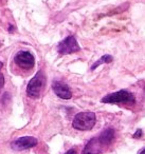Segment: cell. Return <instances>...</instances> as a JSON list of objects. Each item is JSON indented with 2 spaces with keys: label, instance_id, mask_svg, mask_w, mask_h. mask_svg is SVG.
<instances>
[{
  "label": "cell",
  "instance_id": "2",
  "mask_svg": "<svg viewBox=\"0 0 145 154\" xmlns=\"http://www.w3.org/2000/svg\"><path fill=\"white\" fill-rule=\"evenodd\" d=\"M46 84V75L43 71L36 73L34 77L30 80L27 87V94L31 98H38Z\"/></svg>",
  "mask_w": 145,
  "mask_h": 154
},
{
  "label": "cell",
  "instance_id": "12",
  "mask_svg": "<svg viewBox=\"0 0 145 154\" xmlns=\"http://www.w3.org/2000/svg\"><path fill=\"white\" fill-rule=\"evenodd\" d=\"M141 134H142V131H141V130H138V131L136 132V134L134 135V138H137V137L141 136Z\"/></svg>",
  "mask_w": 145,
  "mask_h": 154
},
{
  "label": "cell",
  "instance_id": "6",
  "mask_svg": "<svg viewBox=\"0 0 145 154\" xmlns=\"http://www.w3.org/2000/svg\"><path fill=\"white\" fill-rule=\"evenodd\" d=\"M37 139L32 136H24L17 138L11 143V147L16 151H21V150L30 149L32 147H35L37 145Z\"/></svg>",
  "mask_w": 145,
  "mask_h": 154
},
{
  "label": "cell",
  "instance_id": "10",
  "mask_svg": "<svg viewBox=\"0 0 145 154\" xmlns=\"http://www.w3.org/2000/svg\"><path fill=\"white\" fill-rule=\"evenodd\" d=\"M112 61V56L110 55H104L103 57L100 58V60H98L96 62H94L93 64H92L91 66V70H95L96 68H98L100 64L102 63H108V62H111Z\"/></svg>",
  "mask_w": 145,
  "mask_h": 154
},
{
  "label": "cell",
  "instance_id": "7",
  "mask_svg": "<svg viewBox=\"0 0 145 154\" xmlns=\"http://www.w3.org/2000/svg\"><path fill=\"white\" fill-rule=\"evenodd\" d=\"M52 89L58 97L63 99H70L72 97V92L66 84L60 82H54L52 84Z\"/></svg>",
  "mask_w": 145,
  "mask_h": 154
},
{
  "label": "cell",
  "instance_id": "1",
  "mask_svg": "<svg viewBox=\"0 0 145 154\" xmlns=\"http://www.w3.org/2000/svg\"><path fill=\"white\" fill-rule=\"evenodd\" d=\"M95 122L96 117L93 112H81L75 115L72 122V127L76 130L88 131L93 128Z\"/></svg>",
  "mask_w": 145,
  "mask_h": 154
},
{
  "label": "cell",
  "instance_id": "5",
  "mask_svg": "<svg viewBox=\"0 0 145 154\" xmlns=\"http://www.w3.org/2000/svg\"><path fill=\"white\" fill-rule=\"evenodd\" d=\"M14 61L22 69H32L35 64L34 56L28 51H19L14 57Z\"/></svg>",
  "mask_w": 145,
  "mask_h": 154
},
{
  "label": "cell",
  "instance_id": "4",
  "mask_svg": "<svg viewBox=\"0 0 145 154\" xmlns=\"http://www.w3.org/2000/svg\"><path fill=\"white\" fill-rule=\"evenodd\" d=\"M79 50H81V48H79L75 37H73V36H68L66 39L60 41L57 45L58 53L62 54V55L75 53V52H79Z\"/></svg>",
  "mask_w": 145,
  "mask_h": 154
},
{
  "label": "cell",
  "instance_id": "14",
  "mask_svg": "<svg viewBox=\"0 0 145 154\" xmlns=\"http://www.w3.org/2000/svg\"><path fill=\"white\" fill-rule=\"evenodd\" d=\"M139 154H144V148L141 150V152H139Z\"/></svg>",
  "mask_w": 145,
  "mask_h": 154
},
{
  "label": "cell",
  "instance_id": "11",
  "mask_svg": "<svg viewBox=\"0 0 145 154\" xmlns=\"http://www.w3.org/2000/svg\"><path fill=\"white\" fill-rule=\"evenodd\" d=\"M3 86H5V76L2 74H0V91L3 88Z\"/></svg>",
  "mask_w": 145,
  "mask_h": 154
},
{
  "label": "cell",
  "instance_id": "15",
  "mask_svg": "<svg viewBox=\"0 0 145 154\" xmlns=\"http://www.w3.org/2000/svg\"><path fill=\"white\" fill-rule=\"evenodd\" d=\"M1 69H2V62L0 61V70H1Z\"/></svg>",
  "mask_w": 145,
  "mask_h": 154
},
{
  "label": "cell",
  "instance_id": "8",
  "mask_svg": "<svg viewBox=\"0 0 145 154\" xmlns=\"http://www.w3.org/2000/svg\"><path fill=\"white\" fill-rule=\"evenodd\" d=\"M103 148L104 146L100 143L98 137H94L88 141L83 151V154H101L103 152Z\"/></svg>",
  "mask_w": 145,
  "mask_h": 154
},
{
  "label": "cell",
  "instance_id": "13",
  "mask_svg": "<svg viewBox=\"0 0 145 154\" xmlns=\"http://www.w3.org/2000/svg\"><path fill=\"white\" fill-rule=\"evenodd\" d=\"M65 154H76V151H75L74 149H71V150H69L68 152H66Z\"/></svg>",
  "mask_w": 145,
  "mask_h": 154
},
{
  "label": "cell",
  "instance_id": "9",
  "mask_svg": "<svg viewBox=\"0 0 145 154\" xmlns=\"http://www.w3.org/2000/svg\"><path fill=\"white\" fill-rule=\"evenodd\" d=\"M98 138L103 146L110 145L113 139H114V130H112V129H107V130L103 131V132L101 133V135Z\"/></svg>",
  "mask_w": 145,
  "mask_h": 154
},
{
  "label": "cell",
  "instance_id": "3",
  "mask_svg": "<svg viewBox=\"0 0 145 154\" xmlns=\"http://www.w3.org/2000/svg\"><path fill=\"white\" fill-rule=\"evenodd\" d=\"M134 95L126 90H121L118 92L111 93L102 98L103 103H134Z\"/></svg>",
  "mask_w": 145,
  "mask_h": 154
}]
</instances>
